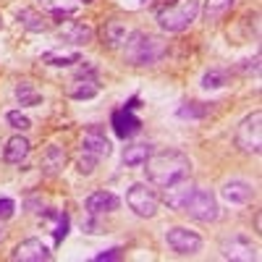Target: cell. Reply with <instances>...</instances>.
Returning <instances> with one entry per match:
<instances>
[{
  "label": "cell",
  "mask_w": 262,
  "mask_h": 262,
  "mask_svg": "<svg viewBox=\"0 0 262 262\" xmlns=\"http://www.w3.org/2000/svg\"><path fill=\"white\" fill-rule=\"evenodd\" d=\"M144 173L147 181L155 186H168L179 179H186L191 173V160L189 155H184L181 149H160L152 152L144 160Z\"/></svg>",
  "instance_id": "6da1fadb"
},
{
  "label": "cell",
  "mask_w": 262,
  "mask_h": 262,
  "mask_svg": "<svg viewBox=\"0 0 262 262\" xmlns=\"http://www.w3.org/2000/svg\"><path fill=\"white\" fill-rule=\"evenodd\" d=\"M168 42L149 32H131L123 42V58L131 66H155L165 58Z\"/></svg>",
  "instance_id": "7a4b0ae2"
},
{
  "label": "cell",
  "mask_w": 262,
  "mask_h": 262,
  "mask_svg": "<svg viewBox=\"0 0 262 262\" xmlns=\"http://www.w3.org/2000/svg\"><path fill=\"white\" fill-rule=\"evenodd\" d=\"M200 13V0H173L158 8V24L165 32H184Z\"/></svg>",
  "instance_id": "3957f363"
},
{
  "label": "cell",
  "mask_w": 262,
  "mask_h": 262,
  "mask_svg": "<svg viewBox=\"0 0 262 262\" xmlns=\"http://www.w3.org/2000/svg\"><path fill=\"white\" fill-rule=\"evenodd\" d=\"M126 205L134 210L139 217H155L158 205H160V196L152 191L147 184H134L126 191Z\"/></svg>",
  "instance_id": "277c9868"
},
{
  "label": "cell",
  "mask_w": 262,
  "mask_h": 262,
  "mask_svg": "<svg viewBox=\"0 0 262 262\" xmlns=\"http://www.w3.org/2000/svg\"><path fill=\"white\" fill-rule=\"evenodd\" d=\"M259 123H262V113L259 111H254L252 116H247L242 123H238V128H236L238 149L252 152V155L259 152V147H262V128H259Z\"/></svg>",
  "instance_id": "5b68a950"
},
{
  "label": "cell",
  "mask_w": 262,
  "mask_h": 262,
  "mask_svg": "<svg viewBox=\"0 0 262 262\" xmlns=\"http://www.w3.org/2000/svg\"><path fill=\"white\" fill-rule=\"evenodd\" d=\"M184 212H189L194 221H200V223L217 221V200H215V194L207 191V189H194V194H191V200L186 202Z\"/></svg>",
  "instance_id": "8992f818"
},
{
  "label": "cell",
  "mask_w": 262,
  "mask_h": 262,
  "mask_svg": "<svg viewBox=\"0 0 262 262\" xmlns=\"http://www.w3.org/2000/svg\"><path fill=\"white\" fill-rule=\"evenodd\" d=\"M165 244L181 257H191V254H196L202 249V238H200V233H194L184 226H176V228H168Z\"/></svg>",
  "instance_id": "52a82bcc"
},
{
  "label": "cell",
  "mask_w": 262,
  "mask_h": 262,
  "mask_svg": "<svg viewBox=\"0 0 262 262\" xmlns=\"http://www.w3.org/2000/svg\"><path fill=\"white\" fill-rule=\"evenodd\" d=\"M163 189H165V191H163V202H165L170 210H181V212H184V207H186V202L191 200L196 184L189 181V176H186V179H179V181H173V184H168V186H163Z\"/></svg>",
  "instance_id": "ba28073f"
},
{
  "label": "cell",
  "mask_w": 262,
  "mask_h": 262,
  "mask_svg": "<svg viewBox=\"0 0 262 262\" xmlns=\"http://www.w3.org/2000/svg\"><path fill=\"white\" fill-rule=\"evenodd\" d=\"M221 252H223L226 259H233V262H254L259 257L257 247L249 242L247 236H231V238H226Z\"/></svg>",
  "instance_id": "9c48e42d"
},
{
  "label": "cell",
  "mask_w": 262,
  "mask_h": 262,
  "mask_svg": "<svg viewBox=\"0 0 262 262\" xmlns=\"http://www.w3.org/2000/svg\"><path fill=\"white\" fill-rule=\"evenodd\" d=\"M11 259H16V262H50L53 252L42 244L39 238H27V242H21L11 252Z\"/></svg>",
  "instance_id": "30bf717a"
},
{
  "label": "cell",
  "mask_w": 262,
  "mask_h": 262,
  "mask_svg": "<svg viewBox=\"0 0 262 262\" xmlns=\"http://www.w3.org/2000/svg\"><path fill=\"white\" fill-rule=\"evenodd\" d=\"M111 126H113V131H116V137H121V139H128V137H134V134H139V131H142V121L131 113L128 107L113 111Z\"/></svg>",
  "instance_id": "8fae6325"
},
{
  "label": "cell",
  "mask_w": 262,
  "mask_h": 262,
  "mask_svg": "<svg viewBox=\"0 0 262 262\" xmlns=\"http://www.w3.org/2000/svg\"><path fill=\"white\" fill-rule=\"evenodd\" d=\"M81 152H90V155H95V158H107L111 155V142L105 139V131L97 123L86 128V134L81 139Z\"/></svg>",
  "instance_id": "7c38bea8"
},
{
  "label": "cell",
  "mask_w": 262,
  "mask_h": 262,
  "mask_svg": "<svg viewBox=\"0 0 262 262\" xmlns=\"http://www.w3.org/2000/svg\"><path fill=\"white\" fill-rule=\"evenodd\" d=\"M58 37L66 42H74V45H86V42H92L95 29L86 21H66L58 29Z\"/></svg>",
  "instance_id": "4fadbf2b"
},
{
  "label": "cell",
  "mask_w": 262,
  "mask_h": 262,
  "mask_svg": "<svg viewBox=\"0 0 262 262\" xmlns=\"http://www.w3.org/2000/svg\"><path fill=\"white\" fill-rule=\"evenodd\" d=\"M126 37H128V29H126V24H123L121 18H107L105 24H102V29H100V39H102V45L107 50L121 48L123 42H126Z\"/></svg>",
  "instance_id": "5bb4252c"
},
{
  "label": "cell",
  "mask_w": 262,
  "mask_h": 262,
  "mask_svg": "<svg viewBox=\"0 0 262 262\" xmlns=\"http://www.w3.org/2000/svg\"><path fill=\"white\" fill-rule=\"evenodd\" d=\"M86 212L90 215H105V212H113L121 207V200L113 194V191H92L90 196H86L84 202Z\"/></svg>",
  "instance_id": "9a60e30c"
},
{
  "label": "cell",
  "mask_w": 262,
  "mask_h": 262,
  "mask_svg": "<svg viewBox=\"0 0 262 262\" xmlns=\"http://www.w3.org/2000/svg\"><path fill=\"white\" fill-rule=\"evenodd\" d=\"M97 92H100V84L97 79H90V76H74L69 86H66V95L74 100H92Z\"/></svg>",
  "instance_id": "2e32d148"
},
{
  "label": "cell",
  "mask_w": 262,
  "mask_h": 262,
  "mask_svg": "<svg viewBox=\"0 0 262 262\" xmlns=\"http://www.w3.org/2000/svg\"><path fill=\"white\" fill-rule=\"evenodd\" d=\"M66 160H69V158H66V149L58 147V144H50L45 149V155H42L39 168H42L45 176H58V173L63 170V165H66Z\"/></svg>",
  "instance_id": "e0dca14e"
},
{
  "label": "cell",
  "mask_w": 262,
  "mask_h": 262,
  "mask_svg": "<svg viewBox=\"0 0 262 262\" xmlns=\"http://www.w3.org/2000/svg\"><path fill=\"white\" fill-rule=\"evenodd\" d=\"M29 139L27 137H11L8 142H6V147H3V160L6 163H11V165H18V163H24L27 160V155H29Z\"/></svg>",
  "instance_id": "ac0fdd59"
},
{
  "label": "cell",
  "mask_w": 262,
  "mask_h": 262,
  "mask_svg": "<svg viewBox=\"0 0 262 262\" xmlns=\"http://www.w3.org/2000/svg\"><path fill=\"white\" fill-rule=\"evenodd\" d=\"M221 194H223V200L231 202V205H247L252 196H254V189L247 181H228Z\"/></svg>",
  "instance_id": "d6986e66"
},
{
  "label": "cell",
  "mask_w": 262,
  "mask_h": 262,
  "mask_svg": "<svg viewBox=\"0 0 262 262\" xmlns=\"http://www.w3.org/2000/svg\"><path fill=\"white\" fill-rule=\"evenodd\" d=\"M16 18H18V24L24 27V29H29V32H48V29H50L48 16H42V13L34 11V8H21V11L16 13Z\"/></svg>",
  "instance_id": "ffe728a7"
},
{
  "label": "cell",
  "mask_w": 262,
  "mask_h": 262,
  "mask_svg": "<svg viewBox=\"0 0 262 262\" xmlns=\"http://www.w3.org/2000/svg\"><path fill=\"white\" fill-rule=\"evenodd\" d=\"M236 0H205V8H202V16L207 24H217V21H223L231 8H233Z\"/></svg>",
  "instance_id": "44dd1931"
},
{
  "label": "cell",
  "mask_w": 262,
  "mask_h": 262,
  "mask_svg": "<svg viewBox=\"0 0 262 262\" xmlns=\"http://www.w3.org/2000/svg\"><path fill=\"white\" fill-rule=\"evenodd\" d=\"M42 63H48V66H58V69H66V66L79 63V50H63V48L48 50V53H42Z\"/></svg>",
  "instance_id": "7402d4cb"
},
{
  "label": "cell",
  "mask_w": 262,
  "mask_h": 262,
  "mask_svg": "<svg viewBox=\"0 0 262 262\" xmlns=\"http://www.w3.org/2000/svg\"><path fill=\"white\" fill-rule=\"evenodd\" d=\"M39 6L45 11H50L55 18H63V21L79 11V3H71V0H39Z\"/></svg>",
  "instance_id": "603a6c76"
},
{
  "label": "cell",
  "mask_w": 262,
  "mask_h": 262,
  "mask_svg": "<svg viewBox=\"0 0 262 262\" xmlns=\"http://www.w3.org/2000/svg\"><path fill=\"white\" fill-rule=\"evenodd\" d=\"M149 155H152V147L149 144H131V147L123 149V163L128 168H139V165H144V160Z\"/></svg>",
  "instance_id": "cb8c5ba5"
},
{
  "label": "cell",
  "mask_w": 262,
  "mask_h": 262,
  "mask_svg": "<svg viewBox=\"0 0 262 262\" xmlns=\"http://www.w3.org/2000/svg\"><path fill=\"white\" fill-rule=\"evenodd\" d=\"M226 84H231V74L226 69H210L202 76V86H205V90H221V86H226Z\"/></svg>",
  "instance_id": "d4e9b609"
},
{
  "label": "cell",
  "mask_w": 262,
  "mask_h": 262,
  "mask_svg": "<svg viewBox=\"0 0 262 262\" xmlns=\"http://www.w3.org/2000/svg\"><path fill=\"white\" fill-rule=\"evenodd\" d=\"M16 100L21 105H39L42 102V95L34 90L32 81H18L16 84Z\"/></svg>",
  "instance_id": "484cf974"
},
{
  "label": "cell",
  "mask_w": 262,
  "mask_h": 262,
  "mask_svg": "<svg viewBox=\"0 0 262 262\" xmlns=\"http://www.w3.org/2000/svg\"><path fill=\"white\" fill-rule=\"evenodd\" d=\"M210 113V107L202 102H186L179 107V118H205Z\"/></svg>",
  "instance_id": "4316f807"
},
{
  "label": "cell",
  "mask_w": 262,
  "mask_h": 262,
  "mask_svg": "<svg viewBox=\"0 0 262 262\" xmlns=\"http://www.w3.org/2000/svg\"><path fill=\"white\" fill-rule=\"evenodd\" d=\"M97 160H100V158L90 155V152H81V158H79V163H76V168H79V173H81V176H90V173H95V168H97Z\"/></svg>",
  "instance_id": "83f0119b"
},
{
  "label": "cell",
  "mask_w": 262,
  "mask_h": 262,
  "mask_svg": "<svg viewBox=\"0 0 262 262\" xmlns=\"http://www.w3.org/2000/svg\"><path fill=\"white\" fill-rule=\"evenodd\" d=\"M55 231H53V236H55V244H60L63 238H66V233H69V215L66 212H58L55 215Z\"/></svg>",
  "instance_id": "f1b7e54d"
},
{
  "label": "cell",
  "mask_w": 262,
  "mask_h": 262,
  "mask_svg": "<svg viewBox=\"0 0 262 262\" xmlns=\"http://www.w3.org/2000/svg\"><path fill=\"white\" fill-rule=\"evenodd\" d=\"M6 121H8L13 128H18V131H27V128H32V121H29L24 113H18V111H11V113L6 116Z\"/></svg>",
  "instance_id": "f546056e"
},
{
  "label": "cell",
  "mask_w": 262,
  "mask_h": 262,
  "mask_svg": "<svg viewBox=\"0 0 262 262\" xmlns=\"http://www.w3.org/2000/svg\"><path fill=\"white\" fill-rule=\"evenodd\" d=\"M123 257V249L121 247H113V249H107V252H100L95 259L97 262H107V259H121Z\"/></svg>",
  "instance_id": "4dcf8cb0"
},
{
  "label": "cell",
  "mask_w": 262,
  "mask_h": 262,
  "mask_svg": "<svg viewBox=\"0 0 262 262\" xmlns=\"http://www.w3.org/2000/svg\"><path fill=\"white\" fill-rule=\"evenodd\" d=\"M16 210V202L13 200H0V221H8Z\"/></svg>",
  "instance_id": "1f68e13d"
},
{
  "label": "cell",
  "mask_w": 262,
  "mask_h": 262,
  "mask_svg": "<svg viewBox=\"0 0 262 262\" xmlns=\"http://www.w3.org/2000/svg\"><path fill=\"white\" fill-rule=\"evenodd\" d=\"M242 71L244 74H259V55H254V60H242Z\"/></svg>",
  "instance_id": "d6a6232c"
},
{
  "label": "cell",
  "mask_w": 262,
  "mask_h": 262,
  "mask_svg": "<svg viewBox=\"0 0 262 262\" xmlns=\"http://www.w3.org/2000/svg\"><path fill=\"white\" fill-rule=\"evenodd\" d=\"M76 76H90V79H97V69H95L92 63H84L81 69L76 71Z\"/></svg>",
  "instance_id": "836d02e7"
},
{
  "label": "cell",
  "mask_w": 262,
  "mask_h": 262,
  "mask_svg": "<svg viewBox=\"0 0 262 262\" xmlns=\"http://www.w3.org/2000/svg\"><path fill=\"white\" fill-rule=\"evenodd\" d=\"M126 107H128V111H137V107H139V97H131V100L126 102Z\"/></svg>",
  "instance_id": "e575fe53"
},
{
  "label": "cell",
  "mask_w": 262,
  "mask_h": 262,
  "mask_svg": "<svg viewBox=\"0 0 262 262\" xmlns=\"http://www.w3.org/2000/svg\"><path fill=\"white\" fill-rule=\"evenodd\" d=\"M3 238H6V228H3V226H0V242H3Z\"/></svg>",
  "instance_id": "d590c367"
},
{
  "label": "cell",
  "mask_w": 262,
  "mask_h": 262,
  "mask_svg": "<svg viewBox=\"0 0 262 262\" xmlns=\"http://www.w3.org/2000/svg\"><path fill=\"white\" fill-rule=\"evenodd\" d=\"M158 3H160V6H168V3H173V0H158Z\"/></svg>",
  "instance_id": "8d00e7d4"
},
{
  "label": "cell",
  "mask_w": 262,
  "mask_h": 262,
  "mask_svg": "<svg viewBox=\"0 0 262 262\" xmlns=\"http://www.w3.org/2000/svg\"><path fill=\"white\" fill-rule=\"evenodd\" d=\"M0 29H3V13H0Z\"/></svg>",
  "instance_id": "74e56055"
},
{
  "label": "cell",
  "mask_w": 262,
  "mask_h": 262,
  "mask_svg": "<svg viewBox=\"0 0 262 262\" xmlns=\"http://www.w3.org/2000/svg\"><path fill=\"white\" fill-rule=\"evenodd\" d=\"M81 3H92V0H81Z\"/></svg>",
  "instance_id": "f35d334b"
}]
</instances>
